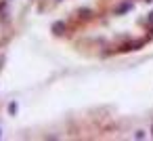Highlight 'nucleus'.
Wrapping results in <instances>:
<instances>
[{
  "instance_id": "3",
  "label": "nucleus",
  "mask_w": 153,
  "mask_h": 141,
  "mask_svg": "<svg viewBox=\"0 0 153 141\" xmlns=\"http://www.w3.org/2000/svg\"><path fill=\"white\" fill-rule=\"evenodd\" d=\"M134 137H136V139H143V137H145V133H143V131H136V135H134Z\"/></svg>"
},
{
  "instance_id": "2",
  "label": "nucleus",
  "mask_w": 153,
  "mask_h": 141,
  "mask_svg": "<svg viewBox=\"0 0 153 141\" xmlns=\"http://www.w3.org/2000/svg\"><path fill=\"white\" fill-rule=\"evenodd\" d=\"M17 110H19V105H17L15 101H13V103H9V114H13V116H15V114H17Z\"/></svg>"
},
{
  "instance_id": "1",
  "label": "nucleus",
  "mask_w": 153,
  "mask_h": 141,
  "mask_svg": "<svg viewBox=\"0 0 153 141\" xmlns=\"http://www.w3.org/2000/svg\"><path fill=\"white\" fill-rule=\"evenodd\" d=\"M63 30H65V23H63V21H57L55 26H53V32H55V34H63Z\"/></svg>"
}]
</instances>
